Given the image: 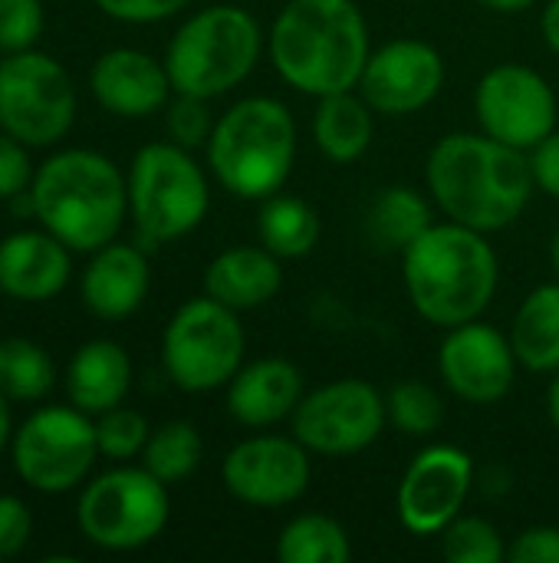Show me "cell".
<instances>
[{"mask_svg": "<svg viewBox=\"0 0 559 563\" xmlns=\"http://www.w3.org/2000/svg\"><path fill=\"white\" fill-rule=\"evenodd\" d=\"M30 195L43 228L82 254L112 244L128 211V181L112 158L89 148L46 158L33 175Z\"/></svg>", "mask_w": 559, "mask_h": 563, "instance_id": "4", "label": "cell"}, {"mask_svg": "<svg viewBox=\"0 0 559 563\" xmlns=\"http://www.w3.org/2000/svg\"><path fill=\"white\" fill-rule=\"evenodd\" d=\"M376 109L353 89L320 96L313 112V139L329 162L349 165L362 158L376 135Z\"/></svg>", "mask_w": 559, "mask_h": 563, "instance_id": "24", "label": "cell"}, {"mask_svg": "<svg viewBox=\"0 0 559 563\" xmlns=\"http://www.w3.org/2000/svg\"><path fill=\"white\" fill-rule=\"evenodd\" d=\"M76 119V89L63 63L23 49L0 63V129L23 145L59 142Z\"/></svg>", "mask_w": 559, "mask_h": 563, "instance_id": "10", "label": "cell"}, {"mask_svg": "<svg viewBox=\"0 0 559 563\" xmlns=\"http://www.w3.org/2000/svg\"><path fill=\"white\" fill-rule=\"evenodd\" d=\"M201 455H204V445H201V435L191 422H165L161 429H155L148 435V445L142 452V465L165 485H175V482H185L188 475L198 472L201 465Z\"/></svg>", "mask_w": 559, "mask_h": 563, "instance_id": "30", "label": "cell"}, {"mask_svg": "<svg viewBox=\"0 0 559 563\" xmlns=\"http://www.w3.org/2000/svg\"><path fill=\"white\" fill-rule=\"evenodd\" d=\"M171 515L168 485L142 468H112L86 485L76 521L86 541L102 551H138L152 544Z\"/></svg>", "mask_w": 559, "mask_h": 563, "instance_id": "9", "label": "cell"}, {"mask_svg": "<svg viewBox=\"0 0 559 563\" xmlns=\"http://www.w3.org/2000/svg\"><path fill=\"white\" fill-rule=\"evenodd\" d=\"M402 274L415 313L451 330L481 320L497 294L501 264L488 234L448 221L432 224L402 254Z\"/></svg>", "mask_w": 559, "mask_h": 563, "instance_id": "3", "label": "cell"}, {"mask_svg": "<svg viewBox=\"0 0 559 563\" xmlns=\"http://www.w3.org/2000/svg\"><path fill=\"white\" fill-rule=\"evenodd\" d=\"M353 544L346 528L329 515H300L283 525L277 538L280 563H346Z\"/></svg>", "mask_w": 559, "mask_h": 563, "instance_id": "28", "label": "cell"}, {"mask_svg": "<svg viewBox=\"0 0 559 563\" xmlns=\"http://www.w3.org/2000/svg\"><path fill=\"white\" fill-rule=\"evenodd\" d=\"M191 0H96V7L122 23H158L185 10Z\"/></svg>", "mask_w": 559, "mask_h": 563, "instance_id": "37", "label": "cell"}, {"mask_svg": "<svg viewBox=\"0 0 559 563\" xmlns=\"http://www.w3.org/2000/svg\"><path fill=\"white\" fill-rule=\"evenodd\" d=\"M33 531V518L26 505L13 495H0V561L16 558Z\"/></svg>", "mask_w": 559, "mask_h": 563, "instance_id": "38", "label": "cell"}, {"mask_svg": "<svg viewBox=\"0 0 559 563\" xmlns=\"http://www.w3.org/2000/svg\"><path fill=\"white\" fill-rule=\"evenodd\" d=\"M10 439V406H7V396L0 393V452Z\"/></svg>", "mask_w": 559, "mask_h": 563, "instance_id": "44", "label": "cell"}, {"mask_svg": "<svg viewBox=\"0 0 559 563\" xmlns=\"http://www.w3.org/2000/svg\"><path fill=\"white\" fill-rule=\"evenodd\" d=\"M30 185H33V165L23 142L13 139L10 132H0V198L10 201Z\"/></svg>", "mask_w": 559, "mask_h": 563, "instance_id": "36", "label": "cell"}, {"mask_svg": "<svg viewBox=\"0 0 559 563\" xmlns=\"http://www.w3.org/2000/svg\"><path fill=\"white\" fill-rule=\"evenodd\" d=\"M474 485V462L465 449L428 445L422 449L402 485H399V518L412 534H441L465 508Z\"/></svg>", "mask_w": 559, "mask_h": 563, "instance_id": "15", "label": "cell"}, {"mask_svg": "<svg viewBox=\"0 0 559 563\" xmlns=\"http://www.w3.org/2000/svg\"><path fill=\"white\" fill-rule=\"evenodd\" d=\"M550 264H554V274H557L559 280V228L557 234H554V241H550Z\"/></svg>", "mask_w": 559, "mask_h": 563, "instance_id": "45", "label": "cell"}, {"mask_svg": "<svg viewBox=\"0 0 559 563\" xmlns=\"http://www.w3.org/2000/svg\"><path fill=\"white\" fill-rule=\"evenodd\" d=\"M280 287H283L280 257L270 254L264 244L227 247L204 271V294L237 313L270 303L280 294Z\"/></svg>", "mask_w": 559, "mask_h": 563, "instance_id": "22", "label": "cell"}, {"mask_svg": "<svg viewBox=\"0 0 559 563\" xmlns=\"http://www.w3.org/2000/svg\"><path fill=\"white\" fill-rule=\"evenodd\" d=\"M297 162V122L280 99L247 96L211 132L208 165L224 191L264 201L277 195Z\"/></svg>", "mask_w": 559, "mask_h": 563, "instance_id": "5", "label": "cell"}, {"mask_svg": "<svg viewBox=\"0 0 559 563\" xmlns=\"http://www.w3.org/2000/svg\"><path fill=\"white\" fill-rule=\"evenodd\" d=\"M474 112L481 132L511 148L530 152L557 129L559 106L550 82L537 69L524 63H501L481 76Z\"/></svg>", "mask_w": 559, "mask_h": 563, "instance_id": "13", "label": "cell"}, {"mask_svg": "<svg viewBox=\"0 0 559 563\" xmlns=\"http://www.w3.org/2000/svg\"><path fill=\"white\" fill-rule=\"evenodd\" d=\"M99 455L96 422L76 406L33 412L13 439L16 475L43 495H63L86 482Z\"/></svg>", "mask_w": 559, "mask_h": 563, "instance_id": "11", "label": "cell"}, {"mask_svg": "<svg viewBox=\"0 0 559 563\" xmlns=\"http://www.w3.org/2000/svg\"><path fill=\"white\" fill-rule=\"evenodd\" d=\"M260 53L264 33L254 13L234 3H214L178 26L165 53V69L175 92L217 99L254 73Z\"/></svg>", "mask_w": 559, "mask_h": 563, "instance_id": "6", "label": "cell"}, {"mask_svg": "<svg viewBox=\"0 0 559 563\" xmlns=\"http://www.w3.org/2000/svg\"><path fill=\"white\" fill-rule=\"evenodd\" d=\"M56 366L49 353L33 340L0 343V393L16 402H36L53 389Z\"/></svg>", "mask_w": 559, "mask_h": 563, "instance_id": "29", "label": "cell"}, {"mask_svg": "<svg viewBox=\"0 0 559 563\" xmlns=\"http://www.w3.org/2000/svg\"><path fill=\"white\" fill-rule=\"evenodd\" d=\"M46 23L43 0H0V49H33Z\"/></svg>", "mask_w": 559, "mask_h": 563, "instance_id": "35", "label": "cell"}, {"mask_svg": "<svg viewBox=\"0 0 559 563\" xmlns=\"http://www.w3.org/2000/svg\"><path fill=\"white\" fill-rule=\"evenodd\" d=\"M369 53V23L356 0H290L270 26L273 69L316 99L356 89Z\"/></svg>", "mask_w": 559, "mask_h": 563, "instance_id": "2", "label": "cell"}, {"mask_svg": "<svg viewBox=\"0 0 559 563\" xmlns=\"http://www.w3.org/2000/svg\"><path fill=\"white\" fill-rule=\"evenodd\" d=\"M441 554L451 563H497L507 558V548L491 521L458 515L441 531Z\"/></svg>", "mask_w": 559, "mask_h": 563, "instance_id": "32", "label": "cell"}, {"mask_svg": "<svg viewBox=\"0 0 559 563\" xmlns=\"http://www.w3.org/2000/svg\"><path fill=\"white\" fill-rule=\"evenodd\" d=\"M428 191L448 221L481 234L514 224L534 198L530 155L488 132L445 135L428 155Z\"/></svg>", "mask_w": 559, "mask_h": 563, "instance_id": "1", "label": "cell"}, {"mask_svg": "<svg viewBox=\"0 0 559 563\" xmlns=\"http://www.w3.org/2000/svg\"><path fill=\"white\" fill-rule=\"evenodd\" d=\"M211 99H201V96H185V92H175V102L168 106V135L175 145L181 148H208L211 142V132H214V119H211V109H208Z\"/></svg>", "mask_w": 559, "mask_h": 563, "instance_id": "34", "label": "cell"}, {"mask_svg": "<svg viewBox=\"0 0 559 563\" xmlns=\"http://www.w3.org/2000/svg\"><path fill=\"white\" fill-rule=\"evenodd\" d=\"M389 422L385 396L366 379H333L303 396L293 412V435L326 459L369 449Z\"/></svg>", "mask_w": 559, "mask_h": 563, "instance_id": "12", "label": "cell"}, {"mask_svg": "<svg viewBox=\"0 0 559 563\" xmlns=\"http://www.w3.org/2000/svg\"><path fill=\"white\" fill-rule=\"evenodd\" d=\"M438 373L458 399L474 406H494L514 386L517 353L511 346V336H504L497 327L471 320L451 327L441 340Z\"/></svg>", "mask_w": 559, "mask_h": 563, "instance_id": "17", "label": "cell"}, {"mask_svg": "<svg viewBox=\"0 0 559 563\" xmlns=\"http://www.w3.org/2000/svg\"><path fill=\"white\" fill-rule=\"evenodd\" d=\"M125 181L142 251H155L165 241L191 234L211 208L204 168L175 142H152L138 148Z\"/></svg>", "mask_w": 559, "mask_h": 563, "instance_id": "7", "label": "cell"}, {"mask_svg": "<svg viewBox=\"0 0 559 563\" xmlns=\"http://www.w3.org/2000/svg\"><path fill=\"white\" fill-rule=\"evenodd\" d=\"M385 412L389 422L412 439H428L445 426V399L418 379L395 383L385 396Z\"/></svg>", "mask_w": 559, "mask_h": 563, "instance_id": "31", "label": "cell"}, {"mask_svg": "<svg viewBox=\"0 0 559 563\" xmlns=\"http://www.w3.org/2000/svg\"><path fill=\"white\" fill-rule=\"evenodd\" d=\"M310 449L293 435H254L237 442L221 465L231 498L250 508H287L310 488Z\"/></svg>", "mask_w": 559, "mask_h": 563, "instance_id": "14", "label": "cell"}, {"mask_svg": "<svg viewBox=\"0 0 559 563\" xmlns=\"http://www.w3.org/2000/svg\"><path fill=\"white\" fill-rule=\"evenodd\" d=\"M132 360L115 340H89L76 350L66 369L69 402L89 416H102L128 396Z\"/></svg>", "mask_w": 559, "mask_h": 563, "instance_id": "23", "label": "cell"}, {"mask_svg": "<svg viewBox=\"0 0 559 563\" xmlns=\"http://www.w3.org/2000/svg\"><path fill=\"white\" fill-rule=\"evenodd\" d=\"M89 86L96 102L122 119L152 115L168 106V96L175 92L165 63L128 46L102 53L89 73Z\"/></svg>", "mask_w": 559, "mask_h": 563, "instance_id": "18", "label": "cell"}, {"mask_svg": "<svg viewBox=\"0 0 559 563\" xmlns=\"http://www.w3.org/2000/svg\"><path fill=\"white\" fill-rule=\"evenodd\" d=\"M152 284L148 257L138 244H105L96 251L82 274V303L99 320H125L132 317Z\"/></svg>", "mask_w": 559, "mask_h": 563, "instance_id": "21", "label": "cell"}, {"mask_svg": "<svg viewBox=\"0 0 559 563\" xmlns=\"http://www.w3.org/2000/svg\"><path fill=\"white\" fill-rule=\"evenodd\" d=\"M244 350L247 336L237 310L208 294L181 303L161 336L165 373L185 393H211L227 386L244 366Z\"/></svg>", "mask_w": 559, "mask_h": 563, "instance_id": "8", "label": "cell"}, {"mask_svg": "<svg viewBox=\"0 0 559 563\" xmlns=\"http://www.w3.org/2000/svg\"><path fill=\"white\" fill-rule=\"evenodd\" d=\"M530 172L534 185L547 191L550 198H559V132L554 129L540 145L530 148Z\"/></svg>", "mask_w": 559, "mask_h": 563, "instance_id": "40", "label": "cell"}, {"mask_svg": "<svg viewBox=\"0 0 559 563\" xmlns=\"http://www.w3.org/2000/svg\"><path fill=\"white\" fill-rule=\"evenodd\" d=\"M540 33H544V40H547V46L559 56V0H550V3H547V10H544V16H540Z\"/></svg>", "mask_w": 559, "mask_h": 563, "instance_id": "41", "label": "cell"}, {"mask_svg": "<svg viewBox=\"0 0 559 563\" xmlns=\"http://www.w3.org/2000/svg\"><path fill=\"white\" fill-rule=\"evenodd\" d=\"M303 399V373L280 356H267L237 369L227 383V412L247 429H270L293 419Z\"/></svg>", "mask_w": 559, "mask_h": 563, "instance_id": "19", "label": "cell"}, {"mask_svg": "<svg viewBox=\"0 0 559 563\" xmlns=\"http://www.w3.org/2000/svg\"><path fill=\"white\" fill-rule=\"evenodd\" d=\"M445 86V59L425 40H392L369 53L359 96L379 115H412L435 102Z\"/></svg>", "mask_w": 559, "mask_h": 563, "instance_id": "16", "label": "cell"}, {"mask_svg": "<svg viewBox=\"0 0 559 563\" xmlns=\"http://www.w3.org/2000/svg\"><path fill=\"white\" fill-rule=\"evenodd\" d=\"M320 234H323L320 214L303 198L280 195V191L264 198V208L257 214V238L280 261H300L313 254Z\"/></svg>", "mask_w": 559, "mask_h": 563, "instance_id": "27", "label": "cell"}, {"mask_svg": "<svg viewBox=\"0 0 559 563\" xmlns=\"http://www.w3.org/2000/svg\"><path fill=\"white\" fill-rule=\"evenodd\" d=\"M432 208L422 191L409 185H389L382 188L366 211V238L385 251V254H405L428 228H432Z\"/></svg>", "mask_w": 559, "mask_h": 563, "instance_id": "25", "label": "cell"}, {"mask_svg": "<svg viewBox=\"0 0 559 563\" xmlns=\"http://www.w3.org/2000/svg\"><path fill=\"white\" fill-rule=\"evenodd\" d=\"M547 412H550V422L559 429V369H557V379L550 383V389H547Z\"/></svg>", "mask_w": 559, "mask_h": 563, "instance_id": "43", "label": "cell"}, {"mask_svg": "<svg viewBox=\"0 0 559 563\" xmlns=\"http://www.w3.org/2000/svg\"><path fill=\"white\" fill-rule=\"evenodd\" d=\"M148 435H152V429H148L145 416L135 409H125V406L102 412L96 422L99 455H105L112 462H128V459L142 455L148 445Z\"/></svg>", "mask_w": 559, "mask_h": 563, "instance_id": "33", "label": "cell"}, {"mask_svg": "<svg viewBox=\"0 0 559 563\" xmlns=\"http://www.w3.org/2000/svg\"><path fill=\"white\" fill-rule=\"evenodd\" d=\"M478 3L488 10H497V13H521V10L534 7L537 0H478Z\"/></svg>", "mask_w": 559, "mask_h": 563, "instance_id": "42", "label": "cell"}, {"mask_svg": "<svg viewBox=\"0 0 559 563\" xmlns=\"http://www.w3.org/2000/svg\"><path fill=\"white\" fill-rule=\"evenodd\" d=\"M514 563H559V528H530L507 548Z\"/></svg>", "mask_w": 559, "mask_h": 563, "instance_id": "39", "label": "cell"}, {"mask_svg": "<svg viewBox=\"0 0 559 563\" xmlns=\"http://www.w3.org/2000/svg\"><path fill=\"white\" fill-rule=\"evenodd\" d=\"M69 284V247L43 231H16L0 241V290L23 303L56 297Z\"/></svg>", "mask_w": 559, "mask_h": 563, "instance_id": "20", "label": "cell"}, {"mask_svg": "<svg viewBox=\"0 0 559 563\" xmlns=\"http://www.w3.org/2000/svg\"><path fill=\"white\" fill-rule=\"evenodd\" d=\"M511 346L517 363L530 373H557L559 369V280L544 284L514 313Z\"/></svg>", "mask_w": 559, "mask_h": 563, "instance_id": "26", "label": "cell"}]
</instances>
